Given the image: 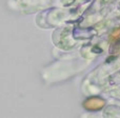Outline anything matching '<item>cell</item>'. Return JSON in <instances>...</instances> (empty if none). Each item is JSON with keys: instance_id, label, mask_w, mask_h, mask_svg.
<instances>
[{"instance_id": "obj_1", "label": "cell", "mask_w": 120, "mask_h": 118, "mask_svg": "<svg viewBox=\"0 0 120 118\" xmlns=\"http://www.w3.org/2000/svg\"><path fill=\"white\" fill-rule=\"evenodd\" d=\"M104 106H105V101L100 97H91L85 100L84 103H83V107L89 111L101 110Z\"/></svg>"}, {"instance_id": "obj_2", "label": "cell", "mask_w": 120, "mask_h": 118, "mask_svg": "<svg viewBox=\"0 0 120 118\" xmlns=\"http://www.w3.org/2000/svg\"><path fill=\"white\" fill-rule=\"evenodd\" d=\"M111 40L112 41H117V40H120V27L118 29L114 30L113 31V33L111 34Z\"/></svg>"}]
</instances>
